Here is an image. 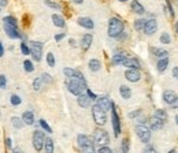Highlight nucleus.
I'll list each match as a JSON object with an SVG mask.
<instances>
[{
  "mask_svg": "<svg viewBox=\"0 0 178 153\" xmlns=\"http://www.w3.org/2000/svg\"><path fill=\"white\" fill-rule=\"evenodd\" d=\"M3 54H4V49H3V44L0 43V58L3 56Z\"/></svg>",
  "mask_w": 178,
  "mask_h": 153,
  "instance_id": "obj_54",
  "label": "nucleus"
},
{
  "mask_svg": "<svg viewBox=\"0 0 178 153\" xmlns=\"http://www.w3.org/2000/svg\"><path fill=\"white\" fill-rule=\"evenodd\" d=\"M173 76L176 79H178V67H174L173 69Z\"/></svg>",
  "mask_w": 178,
  "mask_h": 153,
  "instance_id": "obj_51",
  "label": "nucleus"
},
{
  "mask_svg": "<svg viewBox=\"0 0 178 153\" xmlns=\"http://www.w3.org/2000/svg\"><path fill=\"white\" fill-rule=\"evenodd\" d=\"M74 3H77V4H81V3H84V0H73Z\"/></svg>",
  "mask_w": 178,
  "mask_h": 153,
  "instance_id": "obj_56",
  "label": "nucleus"
},
{
  "mask_svg": "<svg viewBox=\"0 0 178 153\" xmlns=\"http://www.w3.org/2000/svg\"><path fill=\"white\" fill-rule=\"evenodd\" d=\"M111 100L108 99V97H100V99L97 100V105L100 108H103L104 111H108L110 108H111Z\"/></svg>",
  "mask_w": 178,
  "mask_h": 153,
  "instance_id": "obj_16",
  "label": "nucleus"
},
{
  "mask_svg": "<svg viewBox=\"0 0 178 153\" xmlns=\"http://www.w3.org/2000/svg\"><path fill=\"white\" fill-rule=\"evenodd\" d=\"M41 76H43V79H44V82H45V84H51V82H52L51 75H49V74H47V73H44V74H43Z\"/></svg>",
  "mask_w": 178,
  "mask_h": 153,
  "instance_id": "obj_45",
  "label": "nucleus"
},
{
  "mask_svg": "<svg viewBox=\"0 0 178 153\" xmlns=\"http://www.w3.org/2000/svg\"><path fill=\"white\" fill-rule=\"evenodd\" d=\"M7 6V0H0V7H6Z\"/></svg>",
  "mask_w": 178,
  "mask_h": 153,
  "instance_id": "obj_53",
  "label": "nucleus"
},
{
  "mask_svg": "<svg viewBox=\"0 0 178 153\" xmlns=\"http://www.w3.org/2000/svg\"><path fill=\"white\" fill-rule=\"evenodd\" d=\"M6 86H7V78H6V75H0V89H6Z\"/></svg>",
  "mask_w": 178,
  "mask_h": 153,
  "instance_id": "obj_42",
  "label": "nucleus"
},
{
  "mask_svg": "<svg viewBox=\"0 0 178 153\" xmlns=\"http://www.w3.org/2000/svg\"><path fill=\"white\" fill-rule=\"evenodd\" d=\"M145 152H155V148H153V146H147V148H145Z\"/></svg>",
  "mask_w": 178,
  "mask_h": 153,
  "instance_id": "obj_52",
  "label": "nucleus"
},
{
  "mask_svg": "<svg viewBox=\"0 0 178 153\" xmlns=\"http://www.w3.org/2000/svg\"><path fill=\"white\" fill-rule=\"evenodd\" d=\"M136 134H137V137H138L144 144L150 142V140H151V130L144 125V123L136 126Z\"/></svg>",
  "mask_w": 178,
  "mask_h": 153,
  "instance_id": "obj_4",
  "label": "nucleus"
},
{
  "mask_svg": "<svg viewBox=\"0 0 178 153\" xmlns=\"http://www.w3.org/2000/svg\"><path fill=\"white\" fill-rule=\"evenodd\" d=\"M92 41H93V36L92 34H84L82 38H81V47L82 49H89V47L92 45Z\"/></svg>",
  "mask_w": 178,
  "mask_h": 153,
  "instance_id": "obj_17",
  "label": "nucleus"
},
{
  "mask_svg": "<svg viewBox=\"0 0 178 153\" xmlns=\"http://www.w3.org/2000/svg\"><path fill=\"white\" fill-rule=\"evenodd\" d=\"M140 114H141V111H140V110H136V111H133V112H130V114H129V118H132V119H133V118L138 116Z\"/></svg>",
  "mask_w": 178,
  "mask_h": 153,
  "instance_id": "obj_46",
  "label": "nucleus"
},
{
  "mask_svg": "<svg viewBox=\"0 0 178 153\" xmlns=\"http://www.w3.org/2000/svg\"><path fill=\"white\" fill-rule=\"evenodd\" d=\"M99 153H111L112 152V149L111 148H108L107 145H101L100 148H99V151H97Z\"/></svg>",
  "mask_w": 178,
  "mask_h": 153,
  "instance_id": "obj_43",
  "label": "nucleus"
},
{
  "mask_svg": "<svg viewBox=\"0 0 178 153\" xmlns=\"http://www.w3.org/2000/svg\"><path fill=\"white\" fill-rule=\"evenodd\" d=\"M125 76H126V79L130 82H138L140 79H141V74H140L138 69H129L125 73Z\"/></svg>",
  "mask_w": 178,
  "mask_h": 153,
  "instance_id": "obj_11",
  "label": "nucleus"
},
{
  "mask_svg": "<svg viewBox=\"0 0 178 153\" xmlns=\"http://www.w3.org/2000/svg\"><path fill=\"white\" fill-rule=\"evenodd\" d=\"M119 93H121L122 99H125V100H129L130 97H132V90H130V88L126 86V85H122V86L119 88Z\"/></svg>",
  "mask_w": 178,
  "mask_h": 153,
  "instance_id": "obj_23",
  "label": "nucleus"
},
{
  "mask_svg": "<svg viewBox=\"0 0 178 153\" xmlns=\"http://www.w3.org/2000/svg\"><path fill=\"white\" fill-rule=\"evenodd\" d=\"M123 22L119 18H111L108 21V36L110 37H119L123 32Z\"/></svg>",
  "mask_w": 178,
  "mask_h": 153,
  "instance_id": "obj_2",
  "label": "nucleus"
},
{
  "mask_svg": "<svg viewBox=\"0 0 178 153\" xmlns=\"http://www.w3.org/2000/svg\"><path fill=\"white\" fill-rule=\"evenodd\" d=\"M111 122H112V129H114V134L115 137H118L121 134V120H119L118 112L115 110V105L111 104Z\"/></svg>",
  "mask_w": 178,
  "mask_h": 153,
  "instance_id": "obj_8",
  "label": "nucleus"
},
{
  "mask_svg": "<svg viewBox=\"0 0 178 153\" xmlns=\"http://www.w3.org/2000/svg\"><path fill=\"white\" fill-rule=\"evenodd\" d=\"M39 123H40V126H41V127H43V129H44V130L47 131V133H52V129L49 127V126H48V123H47L44 119H40V122H39Z\"/></svg>",
  "mask_w": 178,
  "mask_h": 153,
  "instance_id": "obj_38",
  "label": "nucleus"
},
{
  "mask_svg": "<svg viewBox=\"0 0 178 153\" xmlns=\"http://www.w3.org/2000/svg\"><path fill=\"white\" fill-rule=\"evenodd\" d=\"M63 74L66 75V78H73V76H77V78H84L82 74H81L80 71H75V70L70 69V67L63 69Z\"/></svg>",
  "mask_w": 178,
  "mask_h": 153,
  "instance_id": "obj_20",
  "label": "nucleus"
},
{
  "mask_svg": "<svg viewBox=\"0 0 178 153\" xmlns=\"http://www.w3.org/2000/svg\"><path fill=\"white\" fill-rule=\"evenodd\" d=\"M67 89L71 95L74 96H80L84 95L86 92V84H85V79L84 78H77V76H73V78H69L67 81Z\"/></svg>",
  "mask_w": 178,
  "mask_h": 153,
  "instance_id": "obj_1",
  "label": "nucleus"
},
{
  "mask_svg": "<svg viewBox=\"0 0 178 153\" xmlns=\"http://www.w3.org/2000/svg\"><path fill=\"white\" fill-rule=\"evenodd\" d=\"M4 32L7 33V36L10 38H22V34L17 30V28L7 25V23H4Z\"/></svg>",
  "mask_w": 178,
  "mask_h": 153,
  "instance_id": "obj_12",
  "label": "nucleus"
},
{
  "mask_svg": "<svg viewBox=\"0 0 178 153\" xmlns=\"http://www.w3.org/2000/svg\"><path fill=\"white\" fill-rule=\"evenodd\" d=\"M6 145H7L8 149L11 148V145H13V141H11V138H6Z\"/></svg>",
  "mask_w": 178,
  "mask_h": 153,
  "instance_id": "obj_50",
  "label": "nucleus"
},
{
  "mask_svg": "<svg viewBox=\"0 0 178 153\" xmlns=\"http://www.w3.org/2000/svg\"><path fill=\"white\" fill-rule=\"evenodd\" d=\"M11 123H13V126H14L15 129H22L23 125H25V122H23L21 118H17V116L11 118Z\"/></svg>",
  "mask_w": 178,
  "mask_h": 153,
  "instance_id": "obj_32",
  "label": "nucleus"
},
{
  "mask_svg": "<svg viewBox=\"0 0 178 153\" xmlns=\"http://www.w3.org/2000/svg\"><path fill=\"white\" fill-rule=\"evenodd\" d=\"M167 66H169V59L167 58H162L159 62H157V71H160V73L166 71Z\"/></svg>",
  "mask_w": 178,
  "mask_h": 153,
  "instance_id": "obj_27",
  "label": "nucleus"
},
{
  "mask_svg": "<svg viewBox=\"0 0 178 153\" xmlns=\"http://www.w3.org/2000/svg\"><path fill=\"white\" fill-rule=\"evenodd\" d=\"M171 107H173V108H178V96L176 97V99H174V101L173 103H171Z\"/></svg>",
  "mask_w": 178,
  "mask_h": 153,
  "instance_id": "obj_49",
  "label": "nucleus"
},
{
  "mask_svg": "<svg viewBox=\"0 0 178 153\" xmlns=\"http://www.w3.org/2000/svg\"><path fill=\"white\" fill-rule=\"evenodd\" d=\"M93 141H95L96 145H107L110 141L108 138V134L103 130H96L95 131V135H93Z\"/></svg>",
  "mask_w": 178,
  "mask_h": 153,
  "instance_id": "obj_9",
  "label": "nucleus"
},
{
  "mask_svg": "<svg viewBox=\"0 0 178 153\" xmlns=\"http://www.w3.org/2000/svg\"><path fill=\"white\" fill-rule=\"evenodd\" d=\"M22 120L25 122V125H33L34 123V115L33 112H30V111H25L22 115Z\"/></svg>",
  "mask_w": 178,
  "mask_h": 153,
  "instance_id": "obj_22",
  "label": "nucleus"
},
{
  "mask_svg": "<svg viewBox=\"0 0 178 153\" xmlns=\"http://www.w3.org/2000/svg\"><path fill=\"white\" fill-rule=\"evenodd\" d=\"M32 142H33V148L36 149V151H41V149L44 148V142H45L44 133H43L41 130H36L33 133V140H32Z\"/></svg>",
  "mask_w": 178,
  "mask_h": 153,
  "instance_id": "obj_5",
  "label": "nucleus"
},
{
  "mask_svg": "<svg viewBox=\"0 0 178 153\" xmlns=\"http://www.w3.org/2000/svg\"><path fill=\"white\" fill-rule=\"evenodd\" d=\"M78 25L80 26H82V28H85V29H93L95 28V23H93V21L90 19V18H78Z\"/></svg>",
  "mask_w": 178,
  "mask_h": 153,
  "instance_id": "obj_18",
  "label": "nucleus"
},
{
  "mask_svg": "<svg viewBox=\"0 0 178 153\" xmlns=\"http://www.w3.org/2000/svg\"><path fill=\"white\" fill-rule=\"evenodd\" d=\"M90 100H92V99H90L88 95H85V93H84V95H80V96H78L77 103H78V105H80V107L88 108L89 105H90Z\"/></svg>",
  "mask_w": 178,
  "mask_h": 153,
  "instance_id": "obj_14",
  "label": "nucleus"
},
{
  "mask_svg": "<svg viewBox=\"0 0 178 153\" xmlns=\"http://www.w3.org/2000/svg\"><path fill=\"white\" fill-rule=\"evenodd\" d=\"M30 55L33 56L34 60L40 62L43 56V44L39 43V41H30Z\"/></svg>",
  "mask_w": 178,
  "mask_h": 153,
  "instance_id": "obj_7",
  "label": "nucleus"
},
{
  "mask_svg": "<svg viewBox=\"0 0 178 153\" xmlns=\"http://www.w3.org/2000/svg\"><path fill=\"white\" fill-rule=\"evenodd\" d=\"M144 25H145V19H137L134 22V29L137 32H141V30H144Z\"/></svg>",
  "mask_w": 178,
  "mask_h": 153,
  "instance_id": "obj_33",
  "label": "nucleus"
},
{
  "mask_svg": "<svg viewBox=\"0 0 178 153\" xmlns=\"http://www.w3.org/2000/svg\"><path fill=\"white\" fill-rule=\"evenodd\" d=\"M176 97H177V95L174 90H165V92H163V100H165V103H167V104H171Z\"/></svg>",
  "mask_w": 178,
  "mask_h": 153,
  "instance_id": "obj_21",
  "label": "nucleus"
},
{
  "mask_svg": "<svg viewBox=\"0 0 178 153\" xmlns=\"http://www.w3.org/2000/svg\"><path fill=\"white\" fill-rule=\"evenodd\" d=\"M122 64L125 67H130V69H140V62L136 58H126Z\"/></svg>",
  "mask_w": 178,
  "mask_h": 153,
  "instance_id": "obj_15",
  "label": "nucleus"
},
{
  "mask_svg": "<svg viewBox=\"0 0 178 153\" xmlns=\"http://www.w3.org/2000/svg\"><path fill=\"white\" fill-rule=\"evenodd\" d=\"M122 152H129V141L127 140H123L122 141Z\"/></svg>",
  "mask_w": 178,
  "mask_h": 153,
  "instance_id": "obj_44",
  "label": "nucleus"
},
{
  "mask_svg": "<svg viewBox=\"0 0 178 153\" xmlns=\"http://www.w3.org/2000/svg\"><path fill=\"white\" fill-rule=\"evenodd\" d=\"M45 85V82H44V79H43V76H39V78H36L33 81V89L36 90H41L43 89V86Z\"/></svg>",
  "mask_w": 178,
  "mask_h": 153,
  "instance_id": "obj_28",
  "label": "nucleus"
},
{
  "mask_svg": "<svg viewBox=\"0 0 178 153\" xmlns=\"http://www.w3.org/2000/svg\"><path fill=\"white\" fill-rule=\"evenodd\" d=\"M153 116L159 118V119H162V120H167V114H166L165 110H157Z\"/></svg>",
  "mask_w": 178,
  "mask_h": 153,
  "instance_id": "obj_35",
  "label": "nucleus"
},
{
  "mask_svg": "<svg viewBox=\"0 0 178 153\" xmlns=\"http://www.w3.org/2000/svg\"><path fill=\"white\" fill-rule=\"evenodd\" d=\"M69 44H70V45H73V47H74V45H75V41H74V40H73V38H70Z\"/></svg>",
  "mask_w": 178,
  "mask_h": 153,
  "instance_id": "obj_55",
  "label": "nucleus"
},
{
  "mask_svg": "<svg viewBox=\"0 0 178 153\" xmlns=\"http://www.w3.org/2000/svg\"><path fill=\"white\" fill-rule=\"evenodd\" d=\"M176 30H177V33H178V23H176Z\"/></svg>",
  "mask_w": 178,
  "mask_h": 153,
  "instance_id": "obj_57",
  "label": "nucleus"
},
{
  "mask_svg": "<svg viewBox=\"0 0 178 153\" xmlns=\"http://www.w3.org/2000/svg\"><path fill=\"white\" fill-rule=\"evenodd\" d=\"M77 142H78V145H80V148L82 149V151H85V152H92L93 151V142L88 135L80 134L77 137Z\"/></svg>",
  "mask_w": 178,
  "mask_h": 153,
  "instance_id": "obj_6",
  "label": "nucleus"
},
{
  "mask_svg": "<svg viewBox=\"0 0 178 153\" xmlns=\"http://www.w3.org/2000/svg\"><path fill=\"white\" fill-rule=\"evenodd\" d=\"M119 2H122V3H125V2H127V0H119Z\"/></svg>",
  "mask_w": 178,
  "mask_h": 153,
  "instance_id": "obj_59",
  "label": "nucleus"
},
{
  "mask_svg": "<svg viewBox=\"0 0 178 153\" xmlns=\"http://www.w3.org/2000/svg\"><path fill=\"white\" fill-rule=\"evenodd\" d=\"M47 63H48L49 67H54L55 66V56L52 52H49L48 55H47Z\"/></svg>",
  "mask_w": 178,
  "mask_h": 153,
  "instance_id": "obj_37",
  "label": "nucleus"
},
{
  "mask_svg": "<svg viewBox=\"0 0 178 153\" xmlns=\"http://www.w3.org/2000/svg\"><path fill=\"white\" fill-rule=\"evenodd\" d=\"M86 93H88V96L90 97V99H93V100H96V99H97V97H96V95H95V93H93L90 89H86Z\"/></svg>",
  "mask_w": 178,
  "mask_h": 153,
  "instance_id": "obj_47",
  "label": "nucleus"
},
{
  "mask_svg": "<svg viewBox=\"0 0 178 153\" xmlns=\"http://www.w3.org/2000/svg\"><path fill=\"white\" fill-rule=\"evenodd\" d=\"M23 69H25L26 73H33L34 71V66L30 60H25L23 62Z\"/></svg>",
  "mask_w": 178,
  "mask_h": 153,
  "instance_id": "obj_34",
  "label": "nucleus"
},
{
  "mask_svg": "<svg viewBox=\"0 0 178 153\" xmlns=\"http://www.w3.org/2000/svg\"><path fill=\"white\" fill-rule=\"evenodd\" d=\"M176 122H177V125H178V115L176 116Z\"/></svg>",
  "mask_w": 178,
  "mask_h": 153,
  "instance_id": "obj_58",
  "label": "nucleus"
},
{
  "mask_svg": "<svg viewBox=\"0 0 178 153\" xmlns=\"http://www.w3.org/2000/svg\"><path fill=\"white\" fill-rule=\"evenodd\" d=\"M65 36H66L65 33H59V34H56V36H55V40L60 41V40H63V38H65Z\"/></svg>",
  "mask_w": 178,
  "mask_h": 153,
  "instance_id": "obj_48",
  "label": "nucleus"
},
{
  "mask_svg": "<svg viewBox=\"0 0 178 153\" xmlns=\"http://www.w3.org/2000/svg\"><path fill=\"white\" fill-rule=\"evenodd\" d=\"M88 66H89L90 71H99V70L101 69V63H100V60H97V59H90Z\"/></svg>",
  "mask_w": 178,
  "mask_h": 153,
  "instance_id": "obj_25",
  "label": "nucleus"
},
{
  "mask_svg": "<svg viewBox=\"0 0 178 153\" xmlns=\"http://www.w3.org/2000/svg\"><path fill=\"white\" fill-rule=\"evenodd\" d=\"M44 149H45L47 153H52V152H54V141H52L51 138H45Z\"/></svg>",
  "mask_w": 178,
  "mask_h": 153,
  "instance_id": "obj_31",
  "label": "nucleus"
},
{
  "mask_svg": "<svg viewBox=\"0 0 178 153\" xmlns=\"http://www.w3.org/2000/svg\"><path fill=\"white\" fill-rule=\"evenodd\" d=\"M150 125H151V130L156 131V130H160V129L163 127V125H165V120L159 119V118H156V116H152V118H151Z\"/></svg>",
  "mask_w": 178,
  "mask_h": 153,
  "instance_id": "obj_13",
  "label": "nucleus"
},
{
  "mask_svg": "<svg viewBox=\"0 0 178 153\" xmlns=\"http://www.w3.org/2000/svg\"><path fill=\"white\" fill-rule=\"evenodd\" d=\"M52 22H54L55 26H58V28H65V19L62 18L60 15H58V14H54L52 15Z\"/></svg>",
  "mask_w": 178,
  "mask_h": 153,
  "instance_id": "obj_26",
  "label": "nucleus"
},
{
  "mask_svg": "<svg viewBox=\"0 0 178 153\" xmlns=\"http://www.w3.org/2000/svg\"><path fill=\"white\" fill-rule=\"evenodd\" d=\"M21 103H22V100H21V97H19V96H17V95L11 96V104H13V105H19Z\"/></svg>",
  "mask_w": 178,
  "mask_h": 153,
  "instance_id": "obj_39",
  "label": "nucleus"
},
{
  "mask_svg": "<svg viewBox=\"0 0 178 153\" xmlns=\"http://www.w3.org/2000/svg\"><path fill=\"white\" fill-rule=\"evenodd\" d=\"M3 23H7V25H10V26L18 28V22H17V19L14 18V17H11V15L4 17V18H3Z\"/></svg>",
  "mask_w": 178,
  "mask_h": 153,
  "instance_id": "obj_30",
  "label": "nucleus"
},
{
  "mask_svg": "<svg viewBox=\"0 0 178 153\" xmlns=\"http://www.w3.org/2000/svg\"><path fill=\"white\" fill-rule=\"evenodd\" d=\"M151 52H152L155 56L157 58H167L169 56V52L167 51H165V49H159V48H151Z\"/></svg>",
  "mask_w": 178,
  "mask_h": 153,
  "instance_id": "obj_29",
  "label": "nucleus"
},
{
  "mask_svg": "<svg viewBox=\"0 0 178 153\" xmlns=\"http://www.w3.org/2000/svg\"><path fill=\"white\" fill-rule=\"evenodd\" d=\"M132 11L134 14H138V15L145 14V8L142 7V6L140 4V2H137V0H133L132 2Z\"/></svg>",
  "mask_w": 178,
  "mask_h": 153,
  "instance_id": "obj_19",
  "label": "nucleus"
},
{
  "mask_svg": "<svg viewBox=\"0 0 178 153\" xmlns=\"http://www.w3.org/2000/svg\"><path fill=\"white\" fill-rule=\"evenodd\" d=\"M160 43L162 44H170V41H171V38H170V34L169 33H162V36H160Z\"/></svg>",
  "mask_w": 178,
  "mask_h": 153,
  "instance_id": "obj_36",
  "label": "nucleus"
},
{
  "mask_svg": "<svg viewBox=\"0 0 178 153\" xmlns=\"http://www.w3.org/2000/svg\"><path fill=\"white\" fill-rule=\"evenodd\" d=\"M157 30V22L155 19H150V21H145V25H144V33L147 36H152L155 34Z\"/></svg>",
  "mask_w": 178,
  "mask_h": 153,
  "instance_id": "obj_10",
  "label": "nucleus"
},
{
  "mask_svg": "<svg viewBox=\"0 0 178 153\" xmlns=\"http://www.w3.org/2000/svg\"><path fill=\"white\" fill-rule=\"evenodd\" d=\"M21 52H22L23 55H25V56L30 54V48H29V47L26 45V43H22V44H21Z\"/></svg>",
  "mask_w": 178,
  "mask_h": 153,
  "instance_id": "obj_41",
  "label": "nucleus"
},
{
  "mask_svg": "<svg viewBox=\"0 0 178 153\" xmlns=\"http://www.w3.org/2000/svg\"><path fill=\"white\" fill-rule=\"evenodd\" d=\"M126 58L127 56H126V54H125V52H118V54H115L112 56V64H122Z\"/></svg>",
  "mask_w": 178,
  "mask_h": 153,
  "instance_id": "obj_24",
  "label": "nucleus"
},
{
  "mask_svg": "<svg viewBox=\"0 0 178 153\" xmlns=\"http://www.w3.org/2000/svg\"><path fill=\"white\" fill-rule=\"evenodd\" d=\"M92 115H93V119L95 122L97 123L99 126H103L104 123L107 122V116H106V111L103 108H100L97 104L93 105L92 107Z\"/></svg>",
  "mask_w": 178,
  "mask_h": 153,
  "instance_id": "obj_3",
  "label": "nucleus"
},
{
  "mask_svg": "<svg viewBox=\"0 0 178 153\" xmlns=\"http://www.w3.org/2000/svg\"><path fill=\"white\" fill-rule=\"evenodd\" d=\"M45 4L48 6V7H51V8H55V10H59V8H60V6L58 4V3L52 2V0H45Z\"/></svg>",
  "mask_w": 178,
  "mask_h": 153,
  "instance_id": "obj_40",
  "label": "nucleus"
}]
</instances>
